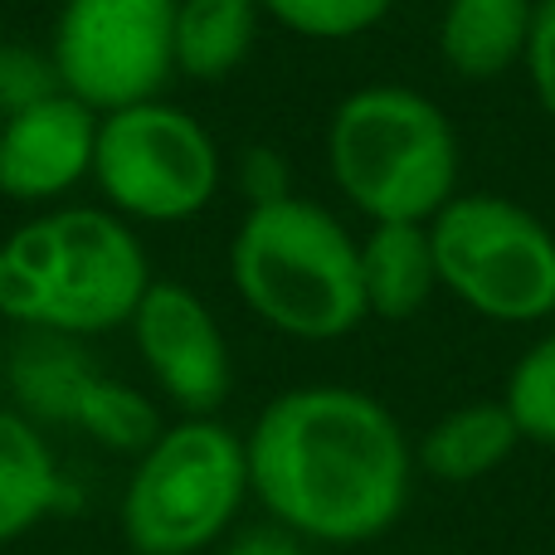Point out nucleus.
I'll return each instance as SVG.
<instances>
[{
    "label": "nucleus",
    "mask_w": 555,
    "mask_h": 555,
    "mask_svg": "<svg viewBox=\"0 0 555 555\" xmlns=\"http://www.w3.org/2000/svg\"><path fill=\"white\" fill-rule=\"evenodd\" d=\"M249 498L307 546H365L395 531L414 488V443L356 385H293L244 434Z\"/></svg>",
    "instance_id": "f257e3e1"
},
{
    "label": "nucleus",
    "mask_w": 555,
    "mask_h": 555,
    "mask_svg": "<svg viewBox=\"0 0 555 555\" xmlns=\"http://www.w3.org/2000/svg\"><path fill=\"white\" fill-rule=\"evenodd\" d=\"M152 278L137 224L107 205L64 201L0 240V317L20 332L93 341L132 322Z\"/></svg>",
    "instance_id": "f03ea898"
},
{
    "label": "nucleus",
    "mask_w": 555,
    "mask_h": 555,
    "mask_svg": "<svg viewBox=\"0 0 555 555\" xmlns=\"http://www.w3.org/2000/svg\"><path fill=\"white\" fill-rule=\"evenodd\" d=\"M326 176L365 224H429L463 191V142L410 83L351 88L326 117Z\"/></svg>",
    "instance_id": "7ed1b4c3"
},
{
    "label": "nucleus",
    "mask_w": 555,
    "mask_h": 555,
    "mask_svg": "<svg viewBox=\"0 0 555 555\" xmlns=\"http://www.w3.org/2000/svg\"><path fill=\"white\" fill-rule=\"evenodd\" d=\"M230 283L249 317L287 341L326 346L365 317L356 234L307 195L249 205L230 240Z\"/></svg>",
    "instance_id": "20e7f679"
},
{
    "label": "nucleus",
    "mask_w": 555,
    "mask_h": 555,
    "mask_svg": "<svg viewBox=\"0 0 555 555\" xmlns=\"http://www.w3.org/2000/svg\"><path fill=\"white\" fill-rule=\"evenodd\" d=\"M244 502V434L220 420H176L132 459L117 527L132 555H201L240 527Z\"/></svg>",
    "instance_id": "39448f33"
},
{
    "label": "nucleus",
    "mask_w": 555,
    "mask_h": 555,
    "mask_svg": "<svg viewBox=\"0 0 555 555\" xmlns=\"http://www.w3.org/2000/svg\"><path fill=\"white\" fill-rule=\"evenodd\" d=\"M439 293L498 326L555 317V230L498 191H459L429 220Z\"/></svg>",
    "instance_id": "423d86ee"
},
{
    "label": "nucleus",
    "mask_w": 555,
    "mask_h": 555,
    "mask_svg": "<svg viewBox=\"0 0 555 555\" xmlns=\"http://www.w3.org/2000/svg\"><path fill=\"white\" fill-rule=\"evenodd\" d=\"M88 185L127 224H191L220 201L224 152L191 107L146 98L98 117Z\"/></svg>",
    "instance_id": "0eeeda50"
},
{
    "label": "nucleus",
    "mask_w": 555,
    "mask_h": 555,
    "mask_svg": "<svg viewBox=\"0 0 555 555\" xmlns=\"http://www.w3.org/2000/svg\"><path fill=\"white\" fill-rule=\"evenodd\" d=\"M171 29L176 0H64L44 49L59 88L103 117L162 98L176 78Z\"/></svg>",
    "instance_id": "6e6552de"
},
{
    "label": "nucleus",
    "mask_w": 555,
    "mask_h": 555,
    "mask_svg": "<svg viewBox=\"0 0 555 555\" xmlns=\"http://www.w3.org/2000/svg\"><path fill=\"white\" fill-rule=\"evenodd\" d=\"M5 390L10 404L29 414L39 429L44 424L74 429L117 459L146 453L166 429L152 395L107 375L88 356V341H68V336L20 332L5 356Z\"/></svg>",
    "instance_id": "1a4fd4ad"
},
{
    "label": "nucleus",
    "mask_w": 555,
    "mask_h": 555,
    "mask_svg": "<svg viewBox=\"0 0 555 555\" xmlns=\"http://www.w3.org/2000/svg\"><path fill=\"white\" fill-rule=\"evenodd\" d=\"M132 346L146 380L181 420H215L234 390V351L220 317L195 287L176 278H152L132 322Z\"/></svg>",
    "instance_id": "9d476101"
},
{
    "label": "nucleus",
    "mask_w": 555,
    "mask_h": 555,
    "mask_svg": "<svg viewBox=\"0 0 555 555\" xmlns=\"http://www.w3.org/2000/svg\"><path fill=\"white\" fill-rule=\"evenodd\" d=\"M98 113L64 88L15 117H0V195L25 210L74 201L93 181Z\"/></svg>",
    "instance_id": "9b49d317"
},
{
    "label": "nucleus",
    "mask_w": 555,
    "mask_h": 555,
    "mask_svg": "<svg viewBox=\"0 0 555 555\" xmlns=\"http://www.w3.org/2000/svg\"><path fill=\"white\" fill-rule=\"evenodd\" d=\"M537 0H443L439 59L463 83H498L521 68Z\"/></svg>",
    "instance_id": "f8f14e48"
},
{
    "label": "nucleus",
    "mask_w": 555,
    "mask_h": 555,
    "mask_svg": "<svg viewBox=\"0 0 555 555\" xmlns=\"http://www.w3.org/2000/svg\"><path fill=\"white\" fill-rule=\"evenodd\" d=\"M356 259H361L365 317L410 322L439 293L429 224H365V234L356 240Z\"/></svg>",
    "instance_id": "ddd939ff"
},
{
    "label": "nucleus",
    "mask_w": 555,
    "mask_h": 555,
    "mask_svg": "<svg viewBox=\"0 0 555 555\" xmlns=\"http://www.w3.org/2000/svg\"><path fill=\"white\" fill-rule=\"evenodd\" d=\"M521 449V434L512 424L502 400H468L459 410L439 414L414 443V468L429 473L434 482L449 488H468L482 482Z\"/></svg>",
    "instance_id": "4468645a"
},
{
    "label": "nucleus",
    "mask_w": 555,
    "mask_h": 555,
    "mask_svg": "<svg viewBox=\"0 0 555 555\" xmlns=\"http://www.w3.org/2000/svg\"><path fill=\"white\" fill-rule=\"evenodd\" d=\"M68 498L64 468L44 429L15 404H0V546L29 537Z\"/></svg>",
    "instance_id": "2eb2a0df"
},
{
    "label": "nucleus",
    "mask_w": 555,
    "mask_h": 555,
    "mask_svg": "<svg viewBox=\"0 0 555 555\" xmlns=\"http://www.w3.org/2000/svg\"><path fill=\"white\" fill-rule=\"evenodd\" d=\"M263 29L259 0H176V78L224 83L249 64Z\"/></svg>",
    "instance_id": "dca6fc26"
},
{
    "label": "nucleus",
    "mask_w": 555,
    "mask_h": 555,
    "mask_svg": "<svg viewBox=\"0 0 555 555\" xmlns=\"http://www.w3.org/2000/svg\"><path fill=\"white\" fill-rule=\"evenodd\" d=\"M502 404H507L521 443L555 449V326L517 356L507 385H502Z\"/></svg>",
    "instance_id": "f3484780"
},
{
    "label": "nucleus",
    "mask_w": 555,
    "mask_h": 555,
    "mask_svg": "<svg viewBox=\"0 0 555 555\" xmlns=\"http://www.w3.org/2000/svg\"><path fill=\"white\" fill-rule=\"evenodd\" d=\"M263 20L312 44H346L390 20L395 0H259Z\"/></svg>",
    "instance_id": "a211bd4d"
},
{
    "label": "nucleus",
    "mask_w": 555,
    "mask_h": 555,
    "mask_svg": "<svg viewBox=\"0 0 555 555\" xmlns=\"http://www.w3.org/2000/svg\"><path fill=\"white\" fill-rule=\"evenodd\" d=\"M49 93H59L49 49L25 44V39H0V117L25 113V107L44 103Z\"/></svg>",
    "instance_id": "6ab92c4d"
},
{
    "label": "nucleus",
    "mask_w": 555,
    "mask_h": 555,
    "mask_svg": "<svg viewBox=\"0 0 555 555\" xmlns=\"http://www.w3.org/2000/svg\"><path fill=\"white\" fill-rule=\"evenodd\" d=\"M521 74H527V88H531V98H537V107L555 122V0H537V10H531Z\"/></svg>",
    "instance_id": "aec40b11"
},
{
    "label": "nucleus",
    "mask_w": 555,
    "mask_h": 555,
    "mask_svg": "<svg viewBox=\"0 0 555 555\" xmlns=\"http://www.w3.org/2000/svg\"><path fill=\"white\" fill-rule=\"evenodd\" d=\"M234 181H240L249 205H269V201L293 195V166H287V156L273 152V146H249V152L240 156V166H234Z\"/></svg>",
    "instance_id": "412c9836"
},
{
    "label": "nucleus",
    "mask_w": 555,
    "mask_h": 555,
    "mask_svg": "<svg viewBox=\"0 0 555 555\" xmlns=\"http://www.w3.org/2000/svg\"><path fill=\"white\" fill-rule=\"evenodd\" d=\"M215 555H312V546L278 521H249V527H234Z\"/></svg>",
    "instance_id": "4be33fe9"
}]
</instances>
